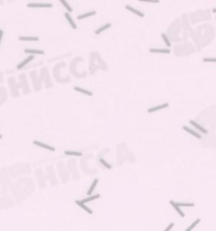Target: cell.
Wrapping results in <instances>:
<instances>
[{
	"label": "cell",
	"mask_w": 216,
	"mask_h": 231,
	"mask_svg": "<svg viewBox=\"0 0 216 231\" xmlns=\"http://www.w3.org/2000/svg\"><path fill=\"white\" fill-rule=\"evenodd\" d=\"M141 2H151V4H159L160 0H138Z\"/></svg>",
	"instance_id": "26"
},
{
	"label": "cell",
	"mask_w": 216,
	"mask_h": 231,
	"mask_svg": "<svg viewBox=\"0 0 216 231\" xmlns=\"http://www.w3.org/2000/svg\"><path fill=\"white\" fill-rule=\"evenodd\" d=\"M178 205L181 208H193V206H195L194 203H178Z\"/></svg>",
	"instance_id": "23"
},
{
	"label": "cell",
	"mask_w": 216,
	"mask_h": 231,
	"mask_svg": "<svg viewBox=\"0 0 216 231\" xmlns=\"http://www.w3.org/2000/svg\"><path fill=\"white\" fill-rule=\"evenodd\" d=\"M170 204H171V206H172L173 209H174V211L179 214L181 218H185V213L182 212V210H181V206H179L178 205V203H176L174 201H170Z\"/></svg>",
	"instance_id": "4"
},
{
	"label": "cell",
	"mask_w": 216,
	"mask_h": 231,
	"mask_svg": "<svg viewBox=\"0 0 216 231\" xmlns=\"http://www.w3.org/2000/svg\"><path fill=\"white\" fill-rule=\"evenodd\" d=\"M213 13H214V14H216V8H214V9H213Z\"/></svg>",
	"instance_id": "28"
},
{
	"label": "cell",
	"mask_w": 216,
	"mask_h": 231,
	"mask_svg": "<svg viewBox=\"0 0 216 231\" xmlns=\"http://www.w3.org/2000/svg\"><path fill=\"white\" fill-rule=\"evenodd\" d=\"M33 143L37 147H41V148H44V149H46V150H50V151H54L55 150V148L54 147H52V145H46V143H43V142H41V141H33Z\"/></svg>",
	"instance_id": "3"
},
{
	"label": "cell",
	"mask_w": 216,
	"mask_h": 231,
	"mask_svg": "<svg viewBox=\"0 0 216 231\" xmlns=\"http://www.w3.org/2000/svg\"><path fill=\"white\" fill-rule=\"evenodd\" d=\"M169 106V103H164V104H161V105H158V106H154V107H151V108L148 109V113H154V112H158L160 109L167 108Z\"/></svg>",
	"instance_id": "5"
},
{
	"label": "cell",
	"mask_w": 216,
	"mask_h": 231,
	"mask_svg": "<svg viewBox=\"0 0 216 231\" xmlns=\"http://www.w3.org/2000/svg\"><path fill=\"white\" fill-rule=\"evenodd\" d=\"M60 2H61L63 6H64V8L66 9V10H68V11H69V13H72V10H73V9H72L71 6H70V5L66 2V0H60Z\"/></svg>",
	"instance_id": "20"
},
{
	"label": "cell",
	"mask_w": 216,
	"mask_h": 231,
	"mask_svg": "<svg viewBox=\"0 0 216 231\" xmlns=\"http://www.w3.org/2000/svg\"><path fill=\"white\" fill-rule=\"evenodd\" d=\"M99 162H100L101 165H104V166L106 167L107 169H112V165H109L108 162H106V161H105V159L100 158V159H99Z\"/></svg>",
	"instance_id": "24"
},
{
	"label": "cell",
	"mask_w": 216,
	"mask_h": 231,
	"mask_svg": "<svg viewBox=\"0 0 216 231\" xmlns=\"http://www.w3.org/2000/svg\"><path fill=\"white\" fill-rule=\"evenodd\" d=\"M97 184H98V179L96 178V179H94V181H92V184H91V186H90V188L88 189V192H87V195H92V193H94L95 188H96V186H97Z\"/></svg>",
	"instance_id": "15"
},
{
	"label": "cell",
	"mask_w": 216,
	"mask_h": 231,
	"mask_svg": "<svg viewBox=\"0 0 216 231\" xmlns=\"http://www.w3.org/2000/svg\"><path fill=\"white\" fill-rule=\"evenodd\" d=\"M161 37L163 38V41H164V43H166L167 46H168V47H170V46H171V42L169 41V38L167 37L166 34H161Z\"/></svg>",
	"instance_id": "22"
},
{
	"label": "cell",
	"mask_w": 216,
	"mask_h": 231,
	"mask_svg": "<svg viewBox=\"0 0 216 231\" xmlns=\"http://www.w3.org/2000/svg\"><path fill=\"white\" fill-rule=\"evenodd\" d=\"M33 59H34V55H33V54H30L28 58L25 59V60H24L23 62H20L19 64L17 65V70H20V69H23V68H24V67H25L26 64H27V63H29V62H30V61H32Z\"/></svg>",
	"instance_id": "7"
},
{
	"label": "cell",
	"mask_w": 216,
	"mask_h": 231,
	"mask_svg": "<svg viewBox=\"0 0 216 231\" xmlns=\"http://www.w3.org/2000/svg\"><path fill=\"white\" fill-rule=\"evenodd\" d=\"M76 204L78 205V206H80L82 210H85L87 213H89V214H92V210L90 209V208H88L86 205V202H83V201H76Z\"/></svg>",
	"instance_id": "6"
},
{
	"label": "cell",
	"mask_w": 216,
	"mask_h": 231,
	"mask_svg": "<svg viewBox=\"0 0 216 231\" xmlns=\"http://www.w3.org/2000/svg\"><path fill=\"white\" fill-rule=\"evenodd\" d=\"M173 227H174V224H173V223L169 224V225H168V227H167L166 229H164V231H169V230H170V229H172Z\"/></svg>",
	"instance_id": "27"
},
{
	"label": "cell",
	"mask_w": 216,
	"mask_h": 231,
	"mask_svg": "<svg viewBox=\"0 0 216 231\" xmlns=\"http://www.w3.org/2000/svg\"><path fill=\"white\" fill-rule=\"evenodd\" d=\"M189 123H190V124L194 126L196 130L199 131V132H200V133H203V134H207V133H208V132H207V130H206L205 128H203L199 123L195 122V121H193V120H191V121H189Z\"/></svg>",
	"instance_id": "2"
},
{
	"label": "cell",
	"mask_w": 216,
	"mask_h": 231,
	"mask_svg": "<svg viewBox=\"0 0 216 231\" xmlns=\"http://www.w3.org/2000/svg\"><path fill=\"white\" fill-rule=\"evenodd\" d=\"M73 89H74L76 91H79V93H81V94L86 95V96H92V93H91V91L86 90V89H83V88H80V87H78V86L73 87Z\"/></svg>",
	"instance_id": "12"
},
{
	"label": "cell",
	"mask_w": 216,
	"mask_h": 231,
	"mask_svg": "<svg viewBox=\"0 0 216 231\" xmlns=\"http://www.w3.org/2000/svg\"><path fill=\"white\" fill-rule=\"evenodd\" d=\"M199 222H200V219H199V218H198V219H196V220H195L194 222H193V223L190 224V225L188 227L187 229H186V231H190V230H193V229H194L195 227H196L197 224L199 223Z\"/></svg>",
	"instance_id": "19"
},
{
	"label": "cell",
	"mask_w": 216,
	"mask_h": 231,
	"mask_svg": "<svg viewBox=\"0 0 216 231\" xmlns=\"http://www.w3.org/2000/svg\"><path fill=\"white\" fill-rule=\"evenodd\" d=\"M110 26H112V24H109V23H107V24H105L104 26H101V27H99V28H98V29H96V30H95V34H96V35H99L100 33H102L104 30H106V29H107V28H109Z\"/></svg>",
	"instance_id": "14"
},
{
	"label": "cell",
	"mask_w": 216,
	"mask_h": 231,
	"mask_svg": "<svg viewBox=\"0 0 216 231\" xmlns=\"http://www.w3.org/2000/svg\"><path fill=\"white\" fill-rule=\"evenodd\" d=\"M203 62H207V63H209V62H213V63H215V62H216V58H204V59H203Z\"/></svg>",
	"instance_id": "25"
},
{
	"label": "cell",
	"mask_w": 216,
	"mask_h": 231,
	"mask_svg": "<svg viewBox=\"0 0 216 231\" xmlns=\"http://www.w3.org/2000/svg\"><path fill=\"white\" fill-rule=\"evenodd\" d=\"M97 198H100V194L90 195V196H88L87 198L82 200V201H83V202H86V203H89V202H91V201H95V200H97Z\"/></svg>",
	"instance_id": "17"
},
{
	"label": "cell",
	"mask_w": 216,
	"mask_h": 231,
	"mask_svg": "<svg viewBox=\"0 0 216 231\" xmlns=\"http://www.w3.org/2000/svg\"><path fill=\"white\" fill-rule=\"evenodd\" d=\"M182 129L186 131V132H188L189 134H191V135H194L195 137H197V139H200V137H202V134H200V133L196 132V131L193 130V129H189V128H187V126H184Z\"/></svg>",
	"instance_id": "11"
},
{
	"label": "cell",
	"mask_w": 216,
	"mask_h": 231,
	"mask_svg": "<svg viewBox=\"0 0 216 231\" xmlns=\"http://www.w3.org/2000/svg\"><path fill=\"white\" fill-rule=\"evenodd\" d=\"M64 16H65V19L69 22V24H70V26H71L72 28H73V29L77 28V25H76L74 21L72 19V17H71V15H70V13H69V11H66V13L64 14Z\"/></svg>",
	"instance_id": "9"
},
{
	"label": "cell",
	"mask_w": 216,
	"mask_h": 231,
	"mask_svg": "<svg viewBox=\"0 0 216 231\" xmlns=\"http://www.w3.org/2000/svg\"><path fill=\"white\" fill-rule=\"evenodd\" d=\"M125 8H126L127 10H130L131 13H133V14L137 15L138 17H142V18L144 17V14L142 13V11H140V10H137V9H135V8H133L132 6H130V5H126V6H125Z\"/></svg>",
	"instance_id": "8"
},
{
	"label": "cell",
	"mask_w": 216,
	"mask_h": 231,
	"mask_svg": "<svg viewBox=\"0 0 216 231\" xmlns=\"http://www.w3.org/2000/svg\"><path fill=\"white\" fill-rule=\"evenodd\" d=\"M26 54H40V55H42V54H44V51L42 50H32V49H25V51H24Z\"/></svg>",
	"instance_id": "13"
},
{
	"label": "cell",
	"mask_w": 216,
	"mask_h": 231,
	"mask_svg": "<svg viewBox=\"0 0 216 231\" xmlns=\"http://www.w3.org/2000/svg\"><path fill=\"white\" fill-rule=\"evenodd\" d=\"M19 41H34V42H37V41H38V37H36V36H20L19 37Z\"/></svg>",
	"instance_id": "18"
},
{
	"label": "cell",
	"mask_w": 216,
	"mask_h": 231,
	"mask_svg": "<svg viewBox=\"0 0 216 231\" xmlns=\"http://www.w3.org/2000/svg\"><path fill=\"white\" fill-rule=\"evenodd\" d=\"M150 52L151 53H161V54H169L170 53V49H153L151 47L150 49Z\"/></svg>",
	"instance_id": "10"
},
{
	"label": "cell",
	"mask_w": 216,
	"mask_h": 231,
	"mask_svg": "<svg viewBox=\"0 0 216 231\" xmlns=\"http://www.w3.org/2000/svg\"><path fill=\"white\" fill-rule=\"evenodd\" d=\"M28 8H52V4H43V2H29L27 5Z\"/></svg>",
	"instance_id": "1"
},
{
	"label": "cell",
	"mask_w": 216,
	"mask_h": 231,
	"mask_svg": "<svg viewBox=\"0 0 216 231\" xmlns=\"http://www.w3.org/2000/svg\"><path fill=\"white\" fill-rule=\"evenodd\" d=\"M64 153L66 154V156H77V157H80V156H81V152L70 151V150H66V151H64Z\"/></svg>",
	"instance_id": "21"
},
{
	"label": "cell",
	"mask_w": 216,
	"mask_h": 231,
	"mask_svg": "<svg viewBox=\"0 0 216 231\" xmlns=\"http://www.w3.org/2000/svg\"><path fill=\"white\" fill-rule=\"evenodd\" d=\"M94 15H96V11L92 10V11H89V13H86V14L79 15L77 18H78L79 21H81V19H85V18H88V17H91V16H94Z\"/></svg>",
	"instance_id": "16"
}]
</instances>
